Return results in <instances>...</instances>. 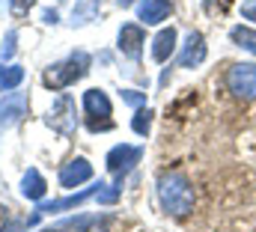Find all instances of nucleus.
<instances>
[{"instance_id":"obj_1","label":"nucleus","mask_w":256,"mask_h":232,"mask_svg":"<svg viewBox=\"0 0 256 232\" xmlns=\"http://www.w3.org/2000/svg\"><path fill=\"white\" fill-rule=\"evenodd\" d=\"M158 202H161V208H164L167 214H173V218L191 214L194 202H196L191 182L182 173H164L158 178Z\"/></svg>"},{"instance_id":"obj_2","label":"nucleus","mask_w":256,"mask_h":232,"mask_svg":"<svg viewBox=\"0 0 256 232\" xmlns=\"http://www.w3.org/2000/svg\"><path fill=\"white\" fill-rule=\"evenodd\" d=\"M86 72H90V54L74 51V54H68L66 60L48 66L45 74H42V84H45L48 90H66V86H72L74 80H80Z\"/></svg>"},{"instance_id":"obj_3","label":"nucleus","mask_w":256,"mask_h":232,"mask_svg":"<svg viewBox=\"0 0 256 232\" xmlns=\"http://www.w3.org/2000/svg\"><path fill=\"white\" fill-rule=\"evenodd\" d=\"M226 90L242 98V102H254L256 98V62H236L226 72Z\"/></svg>"},{"instance_id":"obj_4","label":"nucleus","mask_w":256,"mask_h":232,"mask_svg":"<svg viewBox=\"0 0 256 232\" xmlns=\"http://www.w3.org/2000/svg\"><path fill=\"white\" fill-rule=\"evenodd\" d=\"M45 122L57 131V134H63V137H72L74 134V128H78V114H74V98L72 96H60L54 104H51V110L45 116Z\"/></svg>"},{"instance_id":"obj_5","label":"nucleus","mask_w":256,"mask_h":232,"mask_svg":"<svg viewBox=\"0 0 256 232\" xmlns=\"http://www.w3.org/2000/svg\"><path fill=\"white\" fill-rule=\"evenodd\" d=\"M140 158H143V149L140 146H128V143H120V146H114L110 152H108V170L116 176L120 182H122V176L134 167V164H140Z\"/></svg>"},{"instance_id":"obj_6","label":"nucleus","mask_w":256,"mask_h":232,"mask_svg":"<svg viewBox=\"0 0 256 232\" xmlns=\"http://www.w3.org/2000/svg\"><path fill=\"white\" fill-rule=\"evenodd\" d=\"M143 42H146V33H143V27H140V24H122V27H120L116 48H120L128 60H137V57H140Z\"/></svg>"},{"instance_id":"obj_7","label":"nucleus","mask_w":256,"mask_h":232,"mask_svg":"<svg viewBox=\"0 0 256 232\" xmlns=\"http://www.w3.org/2000/svg\"><path fill=\"white\" fill-rule=\"evenodd\" d=\"M90 178H92V164L86 158H72L60 170V184L68 188V190L78 188V184H84V182H90Z\"/></svg>"},{"instance_id":"obj_8","label":"nucleus","mask_w":256,"mask_h":232,"mask_svg":"<svg viewBox=\"0 0 256 232\" xmlns=\"http://www.w3.org/2000/svg\"><path fill=\"white\" fill-rule=\"evenodd\" d=\"M202 60H206V39H202V33L191 30L188 39H185V45H182L179 66H182V68H196Z\"/></svg>"},{"instance_id":"obj_9","label":"nucleus","mask_w":256,"mask_h":232,"mask_svg":"<svg viewBox=\"0 0 256 232\" xmlns=\"http://www.w3.org/2000/svg\"><path fill=\"white\" fill-rule=\"evenodd\" d=\"M21 116H27V96H24V92H9V96H3V104H0V125L9 128V125H15Z\"/></svg>"},{"instance_id":"obj_10","label":"nucleus","mask_w":256,"mask_h":232,"mask_svg":"<svg viewBox=\"0 0 256 232\" xmlns=\"http://www.w3.org/2000/svg\"><path fill=\"white\" fill-rule=\"evenodd\" d=\"M173 12V3L170 0H140L137 3V18L143 21V24H161V21H167V15Z\"/></svg>"},{"instance_id":"obj_11","label":"nucleus","mask_w":256,"mask_h":232,"mask_svg":"<svg viewBox=\"0 0 256 232\" xmlns=\"http://www.w3.org/2000/svg\"><path fill=\"white\" fill-rule=\"evenodd\" d=\"M98 188H102V182H98L96 188H86V190L74 194V196H66V200H51V202H42V206L36 208V214H54V212H68V208H78L80 202H86L90 196H96V194H98Z\"/></svg>"},{"instance_id":"obj_12","label":"nucleus","mask_w":256,"mask_h":232,"mask_svg":"<svg viewBox=\"0 0 256 232\" xmlns=\"http://www.w3.org/2000/svg\"><path fill=\"white\" fill-rule=\"evenodd\" d=\"M84 108H86L90 119H110V114H114V104H110L104 90H86L84 92Z\"/></svg>"},{"instance_id":"obj_13","label":"nucleus","mask_w":256,"mask_h":232,"mask_svg":"<svg viewBox=\"0 0 256 232\" xmlns=\"http://www.w3.org/2000/svg\"><path fill=\"white\" fill-rule=\"evenodd\" d=\"M176 30L173 27H164L155 39H152V57H155V62H164V60H170V54L176 51Z\"/></svg>"},{"instance_id":"obj_14","label":"nucleus","mask_w":256,"mask_h":232,"mask_svg":"<svg viewBox=\"0 0 256 232\" xmlns=\"http://www.w3.org/2000/svg\"><path fill=\"white\" fill-rule=\"evenodd\" d=\"M45 190H48V184H45V178L39 176V170H27V173H24V178H21V194H24L27 200H42Z\"/></svg>"},{"instance_id":"obj_15","label":"nucleus","mask_w":256,"mask_h":232,"mask_svg":"<svg viewBox=\"0 0 256 232\" xmlns=\"http://www.w3.org/2000/svg\"><path fill=\"white\" fill-rule=\"evenodd\" d=\"M96 12H98V0H78L72 9V24H78V27L90 24L96 18Z\"/></svg>"},{"instance_id":"obj_16","label":"nucleus","mask_w":256,"mask_h":232,"mask_svg":"<svg viewBox=\"0 0 256 232\" xmlns=\"http://www.w3.org/2000/svg\"><path fill=\"white\" fill-rule=\"evenodd\" d=\"M230 39L238 45V48H244V51H250V54H256V30H250V27H232L230 30Z\"/></svg>"},{"instance_id":"obj_17","label":"nucleus","mask_w":256,"mask_h":232,"mask_svg":"<svg viewBox=\"0 0 256 232\" xmlns=\"http://www.w3.org/2000/svg\"><path fill=\"white\" fill-rule=\"evenodd\" d=\"M21 80H24V68L21 66H0V90L3 92L15 90Z\"/></svg>"},{"instance_id":"obj_18","label":"nucleus","mask_w":256,"mask_h":232,"mask_svg":"<svg viewBox=\"0 0 256 232\" xmlns=\"http://www.w3.org/2000/svg\"><path fill=\"white\" fill-rule=\"evenodd\" d=\"M152 116H155V114H152L149 108H146V110H137L134 119H131V128H134L140 137H146V134H149V128H152Z\"/></svg>"},{"instance_id":"obj_19","label":"nucleus","mask_w":256,"mask_h":232,"mask_svg":"<svg viewBox=\"0 0 256 232\" xmlns=\"http://www.w3.org/2000/svg\"><path fill=\"white\" fill-rule=\"evenodd\" d=\"M116 196H120V188H110V184H102V188H98V194H96V200H98V202H104V206H114V202H116Z\"/></svg>"},{"instance_id":"obj_20","label":"nucleus","mask_w":256,"mask_h":232,"mask_svg":"<svg viewBox=\"0 0 256 232\" xmlns=\"http://www.w3.org/2000/svg\"><path fill=\"white\" fill-rule=\"evenodd\" d=\"M33 6H36V0H9V9H12V15H15V18L27 15Z\"/></svg>"},{"instance_id":"obj_21","label":"nucleus","mask_w":256,"mask_h":232,"mask_svg":"<svg viewBox=\"0 0 256 232\" xmlns=\"http://www.w3.org/2000/svg\"><path fill=\"white\" fill-rule=\"evenodd\" d=\"M122 102L131 104V108H140L146 104V92H134V90H122Z\"/></svg>"},{"instance_id":"obj_22","label":"nucleus","mask_w":256,"mask_h":232,"mask_svg":"<svg viewBox=\"0 0 256 232\" xmlns=\"http://www.w3.org/2000/svg\"><path fill=\"white\" fill-rule=\"evenodd\" d=\"M15 39H18V33L9 30V33H6V45H3V60H9L12 54H15Z\"/></svg>"},{"instance_id":"obj_23","label":"nucleus","mask_w":256,"mask_h":232,"mask_svg":"<svg viewBox=\"0 0 256 232\" xmlns=\"http://www.w3.org/2000/svg\"><path fill=\"white\" fill-rule=\"evenodd\" d=\"M242 15H244V18H250V21H256V3H248V6L242 9Z\"/></svg>"},{"instance_id":"obj_24","label":"nucleus","mask_w":256,"mask_h":232,"mask_svg":"<svg viewBox=\"0 0 256 232\" xmlns=\"http://www.w3.org/2000/svg\"><path fill=\"white\" fill-rule=\"evenodd\" d=\"M6 220H9V208L0 206V232H3V226H6Z\"/></svg>"},{"instance_id":"obj_25","label":"nucleus","mask_w":256,"mask_h":232,"mask_svg":"<svg viewBox=\"0 0 256 232\" xmlns=\"http://www.w3.org/2000/svg\"><path fill=\"white\" fill-rule=\"evenodd\" d=\"M42 18H45V24H54V21H57V12H54V9H48Z\"/></svg>"},{"instance_id":"obj_26","label":"nucleus","mask_w":256,"mask_h":232,"mask_svg":"<svg viewBox=\"0 0 256 232\" xmlns=\"http://www.w3.org/2000/svg\"><path fill=\"white\" fill-rule=\"evenodd\" d=\"M131 3H134V0H120V6H131Z\"/></svg>"},{"instance_id":"obj_27","label":"nucleus","mask_w":256,"mask_h":232,"mask_svg":"<svg viewBox=\"0 0 256 232\" xmlns=\"http://www.w3.org/2000/svg\"><path fill=\"white\" fill-rule=\"evenodd\" d=\"M39 232H63V230H39Z\"/></svg>"}]
</instances>
